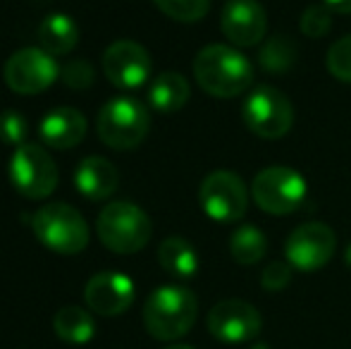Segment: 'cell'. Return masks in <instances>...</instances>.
Instances as JSON below:
<instances>
[{
	"label": "cell",
	"instance_id": "6da1fadb",
	"mask_svg": "<svg viewBox=\"0 0 351 349\" xmlns=\"http://www.w3.org/2000/svg\"><path fill=\"white\" fill-rule=\"evenodd\" d=\"M194 77L208 96L234 98L254 84V65L237 48L210 43L196 53Z\"/></svg>",
	"mask_w": 351,
	"mask_h": 349
},
{
	"label": "cell",
	"instance_id": "7a4b0ae2",
	"mask_svg": "<svg viewBox=\"0 0 351 349\" xmlns=\"http://www.w3.org/2000/svg\"><path fill=\"white\" fill-rule=\"evenodd\" d=\"M199 302L189 287L162 285L143 304V328L160 342H175L194 328Z\"/></svg>",
	"mask_w": 351,
	"mask_h": 349
},
{
	"label": "cell",
	"instance_id": "3957f363",
	"mask_svg": "<svg viewBox=\"0 0 351 349\" xmlns=\"http://www.w3.org/2000/svg\"><path fill=\"white\" fill-rule=\"evenodd\" d=\"M151 130V115L141 101L132 96H117L101 108L96 117L98 139L115 151H132L146 139Z\"/></svg>",
	"mask_w": 351,
	"mask_h": 349
},
{
	"label": "cell",
	"instance_id": "277c9868",
	"mask_svg": "<svg viewBox=\"0 0 351 349\" xmlns=\"http://www.w3.org/2000/svg\"><path fill=\"white\" fill-rule=\"evenodd\" d=\"M96 232L103 247L115 254H136L153 234L151 218L130 201H112L98 213Z\"/></svg>",
	"mask_w": 351,
	"mask_h": 349
},
{
	"label": "cell",
	"instance_id": "5b68a950",
	"mask_svg": "<svg viewBox=\"0 0 351 349\" xmlns=\"http://www.w3.org/2000/svg\"><path fill=\"white\" fill-rule=\"evenodd\" d=\"M32 230L46 249L72 256L86 249L88 225L84 215L70 204H46L32 215Z\"/></svg>",
	"mask_w": 351,
	"mask_h": 349
},
{
	"label": "cell",
	"instance_id": "8992f818",
	"mask_svg": "<svg viewBox=\"0 0 351 349\" xmlns=\"http://www.w3.org/2000/svg\"><path fill=\"white\" fill-rule=\"evenodd\" d=\"M241 117L249 132L261 139H282L289 134L294 125V106L291 101L273 86H258L246 96Z\"/></svg>",
	"mask_w": 351,
	"mask_h": 349
},
{
	"label": "cell",
	"instance_id": "52a82bcc",
	"mask_svg": "<svg viewBox=\"0 0 351 349\" xmlns=\"http://www.w3.org/2000/svg\"><path fill=\"white\" fill-rule=\"evenodd\" d=\"M306 180L294 168L270 165L254 177L251 194L261 210L273 215H289L306 201Z\"/></svg>",
	"mask_w": 351,
	"mask_h": 349
},
{
	"label": "cell",
	"instance_id": "ba28073f",
	"mask_svg": "<svg viewBox=\"0 0 351 349\" xmlns=\"http://www.w3.org/2000/svg\"><path fill=\"white\" fill-rule=\"evenodd\" d=\"M10 182L24 199H46L58 186L56 160L38 144L19 146L10 158Z\"/></svg>",
	"mask_w": 351,
	"mask_h": 349
},
{
	"label": "cell",
	"instance_id": "9c48e42d",
	"mask_svg": "<svg viewBox=\"0 0 351 349\" xmlns=\"http://www.w3.org/2000/svg\"><path fill=\"white\" fill-rule=\"evenodd\" d=\"M199 204L204 213L217 223H234L246 215L249 189L239 175L230 170H215L206 175L199 189Z\"/></svg>",
	"mask_w": 351,
	"mask_h": 349
},
{
	"label": "cell",
	"instance_id": "30bf717a",
	"mask_svg": "<svg viewBox=\"0 0 351 349\" xmlns=\"http://www.w3.org/2000/svg\"><path fill=\"white\" fill-rule=\"evenodd\" d=\"M58 77L60 67L43 48H19L5 62V84L22 96L46 91Z\"/></svg>",
	"mask_w": 351,
	"mask_h": 349
},
{
	"label": "cell",
	"instance_id": "8fae6325",
	"mask_svg": "<svg viewBox=\"0 0 351 349\" xmlns=\"http://www.w3.org/2000/svg\"><path fill=\"white\" fill-rule=\"evenodd\" d=\"M335 247H337V237L332 228H328L325 223H304L287 237L285 256L291 268L301 273H313L332 258Z\"/></svg>",
	"mask_w": 351,
	"mask_h": 349
},
{
	"label": "cell",
	"instance_id": "7c38bea8",
	"mask_svg": "<svg viewBox=\"0 0 351 349\" xmlns=\"http://www.w3.org/2000/svg\"><path fill=\"white\" fill-rule=\"evenodd\" d=\"M263 328L261 313L244 299H222L208 313V333L227 345L249 342Z\"/></svg>",
	"mask_w": 351,
	"mask_h": 349
},
{
	"label": "cell",
	"instance_id": "4fadbf2b",
	"mask_svg": "<svg viewBox=\"0 0 351 349\" xmlns=\"http://www.w3.org/2000/svg\"><path fill=\"white\" fill-rule=\"evenodd\" d=\"M151 56L136 41H115L103 53V72L108 82L122 91H134L151 77Z\"/></svg>",
	"mask_w": 351,
	"mask_h": 349
},
{
	"label": "cell",
	"instance_id": "5bb4252c",
	"mask_svg": "<svg viewBox=\"0 0 351 349\" xmlns=\"http://www.w3.org/2000/svg\"><path fill=\"white\" fill-rule=\"evenodd\" d=\"M220 29L237 48L258 46L268 32V14L258 0H227L220 14Z\"/></svg>",
	"mask_w": 351,
	"mask_h": 349
},
{
	"label": "cell",
	"instance_id": "9a60e30c",
	"mask_svg": "<svg viewBox=\"0 0 351 349\" xmlns=\"http://www.w3.org/2000/svg\"><path fill=\"white\" fill-rule=\"evenodd\" d=\"M84 302L98 316H120L134 304V282L117 270L98 273L84 287Z\"/></svg>",
	"mask_w": 351,
	"mask_h": 349
},
{
	"label": "cell",
	"instance_id": "2e32d148",
	"mask_svg": "<svg viewBox=\"0 0 351 349\" xmlns=\"http://www.w3.org/2000/svg\"><path fill=\"white\" fill-rule=\"evenodd\" d=\"M86 117L77 108H56V110L43 115L41 125H38V134L46 146L67 151L82 144V139L86 136Z\"/></svg>",
	"mask_w": 351,
	"mask_h": 349
},
{
	"label": "cell",
	"instance_id": "e0dca14e",
	"mask_svg": "<svg viewBox=\"0 0 351 349\" xmlns=\"http://www.w3.org/2000/svg\"><path fill=\"white\" fill-rule=\"evenodd\" d=\"M120 173L103 156H88L74 170V186L82 196L91 201H103L117 191Z\"/></svg>",
	"mask_w": 351,
	"mask_h": 349
},
{
	"label": "cell",
	"instance_id": "ac0fdd59",
	"mask_svg": "<svg viewBox=\"0 0 351 349\" xmlns=\"http://www.w3.org/2000/svg\"><path fill=\"white\" fill-rule=\"evenodd\" d=\"M191 96V86L180 72H162L148 86V106L162 115L180 112Z\"/></svg>",
	"mask_w": 351,
	"mask_h": 349
},
{
	"label": "cell",
	"instance_id": "d6986e66",
	"mask_svg": "<svg viewBox=\"0 0 351 349\" xmlns=\"http://www.w3.org/2000/svg\"><path fill=\"white\" fill-rule=\"evenodd\" d=\"M79 41L77 22L65 12H53L38 24V43L48 56H67Z\"/></svg>",
	"mask_w": 351,
	"mask_h": 349
},
{
	"label": "cell",
	"instance_id": "ffe728a7",
	"mask_svg": "<svg viewBox=\"0 0 351 349\" xmlns=\"http://www.w3.org/2000/svg\"><path fill=\"white\" fill-rule=\"evenodd\" d=\"M158 263L162 270L180 280H189L199 273V254L184 237H167L158 247Z\"/></svg>",
	"mask_w": 351,
	"mask_h": 349
},
{
	"label": "cell",
	"instance_id": "44dd1931",
	"mask_svg": "<svg viewBox=\"0 0 351 349\" xmlns=\"http://www.w3.org/2000/svg\"><path fill=\"white\" fill-rule=\"evenodd\" d=\"M53 330L62 342L70 345H86L96 335L93 316L82 306H62L53 318Z\"/></svg>",
	"mask_w": 351,
	"mask_h": 349
},
{
	"label": "cell",
	"instance_id": "7402d4cb",
	"mask_svg": "<svg viewBox=\"0 0 351 349\" xmlns=\"http://www.w3.org/2000/svg\"><path fill=\"white\" fill-rule=\"evenodd\" d=\"M268 252V239L256 225H241L230 237V254L239 265H254Z\"/></svg>",
	"mask_w": 351,
	"mask_h": 349
},
{
	"label": "cell",
	"instance_id": "603a6c76",
	"mask_svg": "<svg viewBox=\"0 0 351 349\" xmlns=\"http://www.w3.org/2000/svg\"><path fill=\"white\" fill-rule=\"evenodd\" d=\"M258 62L270 75H285L296 62V43L289 41L285 34L273 36L258 53Z\"/></svg>",
	"mask_w": 351,
	"mask_h": 349
},
{
	"label": "cell",
	"instance_id": "cb8c5ba5",
	"mask_svg": "<svg viewBox=\"0 0 351 349\" xmlns=\"http://www.w3.org/2000/svg\"><path fill=\"white\" fill-rule=\"evenodd\" d=\"M153 3L162 14L184 24L201 22L210 10V0H153Z\"/></svg>",
	"mask_w": 351,
	"mask_h": 349
},
{
	"label": "cell",
	"instance_id": "d4e9b609",
	"mask_svg": "<svg viewBox=\"0 0 351 349\" xmlns=\"http://www.w3.org/2000/svg\"><path fill=\"white\" fill-rule=\"evenodd\" d=\"M325 67L328 72L339 82L351 84V34L342 36L339 41H335L325 58Z\"/></svg>",
	"mask_w": 351,
	"mask_h": 349
},
{
	"label": "cell",
	"instance_id": "484cf974",
	"mask_svg": "<svg viewBox=\"0 0 351 349\" xmlns=\"http://www.w3.org/2000/svg\"><path fill=\"white\" fill-rule=\"evenodd\" d=\"M29 136V122L19 110H3L0 112V141L8 146H19L27 144Z\"/></svg>",
	"mask_w": 351,
	"mask_h": 349
},
{
	"label": "cell",
	"instance_id": "4316f807",
	"mask_svg": "<svg viewBox=\"0 0 351 349\" xmlns=\"http://www.w3.org/2000/svg\"><path fill=\"white\" fill-rule=\"evenodd\" d=\"M332 10L328 8V5H311V8L304 10V14H301V34L304 36H311V38H323L325 34L332 29Z\"/></svg>",
	"mask_w": 351,
	"mask_h": 349
},
{
	"label": "cell",
	"instance_id": "83f0119b",
	"mask_svg": "<svg viewBox=\"0 0 351 349\" xmlns=\"http://www.w3.org/2000/svg\"><path fill=\"white\" fill-rule=\"evenodd\" d=\"M60 80L65 82V86L77 88V91H86L88 86H93L96 75H93V67L86 60H72L60 70Z\"/></svg>",
	"mask_w": 351,
	"mask_h": 349
},
{
	"label": "cell",
	"instance_id": "f1b7e54d",
	"mask_svg": "<svg viewBox=\"0 0 351 349\" xmlns=\"http://www.w3.org/2000/svg\"><path fill=\"white\" fill-rule=\"evenodd\" d=\"M291 282V265L285 261H273L261 273V285L265 292H282Z\"/></svg>",
	"mask_w": 351,
	"mask_h": 349
},
{
	"label": "cell",
	"instance_id": "f546056e",
	"mask_svg": "<svg viewBox=\"0 0 351 349\" xmlns=\"http://www.w3.org/2000/svg\"><path fill=\"white\" fill-rule=\"evenodd\" d=\"M323 5L337 14H351V0H323Z\"/></svg>",
	"mask_w": 351,
	"mask_h": 349
},
{
	"label": "cell",
	"instance_id": "4dcf8cb0",
	"mask_svg": "<svg viewBox=\"0 0 351 349\" xmlns=\"http://www.w3.org/2000/svg\"><path fill=\"white\" fill-rule=\"evenodd\" d=\"M344 263H347L349 268H351V244L347 247V252H344Z\"/></svg>",
	"mask_w": 351,
	"mask_h": 349
},
{
	"label": "cell",
	"instance_id": "1f68e13d",
	"mask_svg": "<svg viewBox=\"0 0 351 349\" xmlns=\"http://www.w3.org/2000/svg\"><path fill=\"white\" fill-rule=\"evenodd\" d=\"M165 349H194V347H189V345H170V347H165Z\"/></svg>",
	"mask_w": 351,
	"mask_h": 349
},
{
	"label": "cell",
	"instance_id": "d6a6232c",
	"mask_svg": "<svg viewBox=\"0 0 351 349\" xmlns=\"http://www.w3.org/2000/svg\"><path fill=\"white\" fill-rule=\"evenodd\" d=\"M251 349H270V347H268V345H254Z\"/></svg>",
	"mask_w": 351,
	"mask_h": 349
}]
</instances>
